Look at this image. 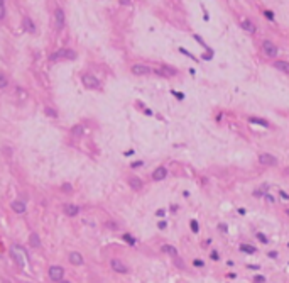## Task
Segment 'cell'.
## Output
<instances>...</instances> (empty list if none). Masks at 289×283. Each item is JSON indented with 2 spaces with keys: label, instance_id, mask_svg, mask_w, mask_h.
<instances>
[{
  "label": "cell",
  "instance_id": "9",
  "mask_svg": "<svg viewBox=\"0 0 289 283\" xmlns=\"http://www.w3.org/2000/svg\"><path fill=\"white\" fill-rule=\"evenodd\" d=\"M168 176V170L164 168V166H159V168L154 170V173H152V180L154 181H162Z\"/></svg>",
  "mask_w": 289,
  "mask_h": 283
},
{
  "label": "cell",
  "instance_id": "30",
  "mask_svg": "<svg viewBox=\"0 0 289 283\" xmlns=\"http://www.w3.org/2000/svg\"><path fill=\"white\" fill-rule=\"evenodd\" d=\"M194 264H196V266H203V261H201V259H194Z\"/></svg>",
  "mask_w": 289,
  "mask_h": 283
},
{
  "label": "cell",
  "instance_id": "5",
  "mask_svg": "<svg viewBox=\"0 0 289 283\" xmlns=\"http://www.w3.org/2000/svg\"><path fill=\"white\" fill-rule=\"evenodd\" d=\"M64 276V270L63 266H51L49 268V278L53 281H61Z\"/></svg>",
  "mask_w": 289,
  "mask_h": 283
},
{
  "label": "cell",
  "instance_id": "8",
  "mask_svg": "<svg viewBox=\"0 0 289 283\" xmlns=\"http://www.w3.org/2000/svg\"><path fill=\"white\" fill-rule=\"evenodd\" d=\"M130 71L134 75H137V77H140V75H149L152 73V70H151L147 64H134V66L130 68Z\"/></svg>",
  "mask_w": 289,
  "mask_h": 283
},
{
  "label": "cell",
  "instance_id": "16",
  "mask_svg": "<svg viewBox=\"0 0 289 283\" xmlns=\"http://www.w3.org/2000/svg\"><path fill=\"white\" fill-rule=\"evenodd\" d=\"M242 27L245 29L247 32H250V34H254L255 32V26H254V22H250V20H242Z\"/></svg>",
  "mask_w": 289,
  "mask_h": 283
},
{
  "label": "cell",
  "instance_id": "3",
  "mask_svg": "<svg viewBox=\"0 0 289 283\" xmlns=\"http://www.w3.org/2000/svg\"><path fill=\"white\" fill-rule=\"evenodd\" d=\"M262 51L267 54L269 58H276L277 56V53H279V49H277V46L274 44L272 41H262Z\"/></svg>",
  "mask_w": 289,
  "mask_h": 283
},
{
  "label": "cell",
  "instance_id": "22",
  "mask_svg": "<svg viewBox=\"0 0 289 283\" xmlns=\"http://www.w3.org/2000/svg\"><path fill=\"white\" fill-rule=\"evenodd\" d=\"M7 85H9V80H7V77L3 73H0V88H5Z\"/></svg>",
  "mask_w": 289,
  "mask_h": 283
},
{
  "label": "cell",
  "instance_id": "10",
  "mask_svg": "<svg viewBox=\"0 0 289 283\" xmlns=\"http://www.w3.org/2000/svg\"><path fill=\"white\" fill-rule=\"evenodd\" d=\"M12 210H14V212H17V214H24V212L27 210L26 202H22V200H14V202H12Z\"/></svg>",
  "mask_w": 289,
  "mask_h": 283
},
{
  "label": "cell",
  "instance_id": "29",
  "mask_svg": "<svg viewBox=\"0 0 289 283\" xmlns=\"http://www.w3.org/2000/svg\"><path fill=\"white\" fill-rule=\"evenodd\" d=\"M257 239H259V241H262V242H267V237L264 234H257Z\"/></svg>",
  "mask_w": 289,
  "mask_h": 283
},
{
  "label": "cell",
  "instance_id": "24",
  "mask_svg": "<svg viewBox=\"0 0 289 283\" xmlns=\"http://www.w3.org/2000/svg\"><path fill=\"white\" fill-rule=\"evenodd\" d=\"M73 134H74V136H81V134H83V126H74V127H73Z\"/></svg>",
  "mask_w": 289,
  "mask_h": 283
},
{
  "label": "cell",
  "instance_id": "11",
  "mask_svg": "<svg viewBox=\"0 0 289 283\" xmlns=\"http://www.w3.org/2000/svg\"><path fill=\"white\" fill-rule=\"evenodd\" d=\"M83 256L79 254V253H76V251H71L70 253V263L71 264H74V266H78V264H83Z\"/></svg>",
  "mask_w": 289,
  "mask_h": 283
},
{
  "label": "cell",
  "instance_id": "31",
  "mask_svg": "<svg viewBox=\"0 0 289 283\" xmlns=\"http://www.w3.org/2000/svg\"><path fill=\"white\" fill-rule=\"evenodd\" d=\"M159 227H161V229H164V227H166V222H164V220H161V222H159Z\"/></svg>",
  "mask_w": 289,
  "mask_h": 283
},
{
  "label": "cell",
  "instance_id": "21",
  "mask_svg": "<svg viewBox=\"0 0 289 283\" xmlns=\"http://www.w3.org/2000/svg\"><path fill=\"white\" fill-rule=\"evenodd\" d=\"M240 249H242L244 253H249V254H254V253H255V248H254V246H247V244H242Z\"/></svg>",
  "mask_w": 289,
  "mask_h": 283
},
{
  "label": "cell",
  "instance_id": "4",
  "mask_svg": "<svg viewBox=\"0 0 289 283\" xmlns=\"http://www.w3.org/2000/svg\"><path fill=\"white\" fill-rule=\"evenodd\" d=\"M59 58H66V60H76V53H74L73 49H59V51H56L54 54H51V60H53V61L59 60Z\"/></svg>",
  "mask_w": 289,
  "mask_h": 283
},
{
  "label": "cell",
  "instance_id": "15",
  "mask_svg": "<svg viewBox=\"0 0 289 283\" xmlns=\"http://www.w3.org/2000/svg\"><path fill=\"white\" fill-rule=\"evenodd\" d=\"M29 242H31L32 248H39V246H41V239H39V236L36 234V232H32V234L29 236Z\"/></svg>",
  "mask_w": 289,
  "mask_h": 283
},
{
  "label": "cell",
  "instance_id": "20",
  "mask_svg": "<svg viewBox=\"0 0 289 283\" xmlns=\"http://www.w3.org/2000/svg\"><path fill=\"white\" fill-rule=\"evenodd\" d=\"M24 27H26L29 32H36V27H34V24H32V20L29 19V17L24 19Z\"/></svg>",
  "mask_w": 289,
  "mask_h": 283
},
{
  "label": "cell",
  "instance_id": "6",
  "mask_svg": "<svg viewBox=\"0 0 289 283\" xmlns=\"http://www.w3.org/2000/svg\"><path fill=\"white\" fill-rule=\"evenodd\" d=\"M259 163H261V165H266V166H276L277 159L269 153H262V154H259Z\"/></svg>",
  "mask_w": 289,
  "mask_h": 283
},
{
  "label": "cell",
  "instance_id": "33",
  "mask_svg": "<svg viewBox=\"0 0 289 283\" xmlns=\"http://www.w3.org/2000/svg\"><path fill=\"white\" fill-rule=\"evenodd\" d=\"M2 283H10V281H9V280H3V281H2Z\"/></svg>",
  "mask_w": 289,
  "mask_h": 283
},
{
  "label": "cell",
  "instance_id": "27",
  "mask_svg": "<svg viewBox=\"0 0 289 283\" xmlns=\"http://www.w3.org/2000/svg\"><path fill=\"white\" fill-rule=\"evenodd\" d=\"M191 229H193L194 232H198V229H200V227H198V222H196V220H191Z\"/></svg>",
  "mask_w": 289,
  "mask_h": 283
},
{
  "label": "cell",
  "instance_id": "28",
  "mask_svg": "<svg viewBox=\"0 0 289 283\" xmlns=\"http://www.w3.org/2000/svg\"><path fill=\"white\" fill-rule=\"evenodd\" d=\"M124 239H125V241H129L130 244H134V242H135V241H134V239L130 237V234H125V236H124Z\"/></svg>",
  "mask_w": 289,
  "mask_h": 283
},
{
  "label": "cell",
  "instance_id": "32",
  "mask_svg": "<svg viewBox=\"0 0 289 283\" xmlns=\"http://www.w3.org/2000/svg\"><path fill=\"white\" fill-rule=\"evenodd\" d=\"M57 283H70V281H66V280H61V281H57Z\"/></svg>",
  "mask_w": 289,
  "mask_h": 283
},
{
  "label": "cell",
  "instance_id": "1",
  "mask_svg": "<svg viewBox=\"0 0 289 283\" xmlns=\"http://www.w3.org/2000/svg\"><path fill=\"white\" fill-rule=\"evenodd\" d=\"M10 254H12V258L15 259V263L19 264L20 268H24L26 264L29 263V258H27V253L24 251L20 246H12V249H10Z\"/></svg>",
  "mask_w": 289,
  "mask_h": 283
},
{
  "label": "cell",
  "instance_id": "7",
  "mask_svg": "<svg viewBox=\"0 0 289 283\" xmlns=\"http://www.w3.org/2000/svg\"><path fill=\"white\" fill-rule=\"evenodd\" d=\"M110 266H112V270H113V271H117V273H122V275L129 271L127 264H125L124 261H120V259H112V261H110Z\"/></svg>",
  "mask_w": 289,
  "mask_h": 283
},
{
  "label": "cell",
  "instance_id": "19",
  "mask_svg": "<svg viewBox=\"0 0 289 283\" xmlns=\"http://www.w3.org/2000/svg\"><path fill=\"white\" fill-rule=\"evenodd\" d=\"M162 251L164 253H168V254H171V256H178V251H176V248L174 246H171V244H166V246H162Z\"/></svg>",
  "mask_w": 289,
  "mask_h": 283
},
{
  "label": "cell",
  "instance_id": "2",
  "mask_svg": "<svg viewBox=\"0 0 289 283\" xmlns=\"http://www.w3.org/2000/svg\"><path fill=\"white\" fill-rule=\"evenodd\" d=\"M81 82H83V85H85L86 88H91V90L100 88V82H98V78L93 77L91 73H85V75L81 77Z\"/></svg>",
  "mask_w": 289,
  "mask_h": 283
},
{
  "label": "cell",
  "instance_id": "23",
  "mask_svg": "<svg viewBox=\"0 0 289 283\" xmlns=\"http://www.w3.org/2000/svg\"><path fill=\"white\" fill-rule=\"evenodd\" d=\"M46 115H49V117H57V112L54 110V108H51V107H46Z\"/></svg>",
  "mask_w": 289,
  "mask_h": 283
},
{
  "label": "cell",
  "instance_id": "12",
  "mask_svg": "<svg viewBox=\"0 0 289 283\" xmlns=\"http://www.w3.org/2000/svg\"><path fill=\"white\" fill-rule=\"evenodd\" d=\"M54 19H56V27L57 29H63V26H64V12L61 9H56Z\"/></svg>",
  "mask_w": 289,
  "mask_h": 283
},
{
  "label": "cell",
  "instance_id": "13",
  "mask_svg": "<svg viewBox=\"0 0 289 283\" xmlns=\"http://www.w3.org/2000/svg\"><path fill=\"white\" fill-rule=\"evenodd\" d=\"M78 212H79V207L78 205H73V204H66V205H64V214H66V215L74 217V215H78Z\"/></svg>",
  "mask_w": 289,
  "mask_h": 283
},
{
  "label": "cell",
  "instance_id": "18",
  "mask_svg": "<svg viewBox=\"0 0 289 283\" xmlns=\"http://www.w3.org/2000/svg\"><path fill=\"white\" fill-rule=\"evenodd\" d=\"M249 122H250V124H257V126H264V127H269V122H267V121H264V119L249 117Z\"/></svg>",
  "mask_w": 289,
  "mask_h": 283
},
{
  "label": "cell",
  "instance_id": "14",
  "mask_svg": "<svg viewBox=\"0 0 289 283\" xmlns=\"http://www.w3.org/2000/svg\"><path fill=\"white\" fill-rule=\"evenodd\" d=\"M274 66H276L277 70H281L283 73H289V63H287V61H283V60L274 61Z\"/></svg>",
  "mask_w": 289,
  "mask_h": 283
},
{
  "label": "cell",
  "instance_id": "25",
  "mask_svg": "<svg viewBox=\"0 0 289 283\" xmlns=\"http://www.w3.org/2000/svg\"><path fill=\"white\" fill-rule=\"evenodd\" d=\"M5 17V3L0 2V19H3Z\"/></svg>",
  "mask_w": 289,
  "mask_h": 283
},
{
  "label": "cell",
  "instance_id": "26",
  "mask_svg": "<svg viewBox=\"0 0 289 283\" xmlns=\"http://www.w3.org/2000/svg\"><path fill=\"white\" fill-rule=\"evenodd\" d=\"M264 15H266L269 20H274V14L270 12V10H264Z\"/></svg>",
  "mask_w": 289,
  "mask_h": 283
},
{
  "label": "cell",
  "instance_id": "17",
  "mask_svg": "<svg viewBox=\"0 0 289 283\" xmlns=\"http://www.w3.org/2000/svg\"><path fill=\"white\" fill-rule=\"evenodd\" d=\"M129 183H130V187L134 190H140V188H142V181H140V178H137V176H132V178L129 180Z\"/></svg>",
  "mask_w": 289,
  "mask_h": 283
}]
</instances>
